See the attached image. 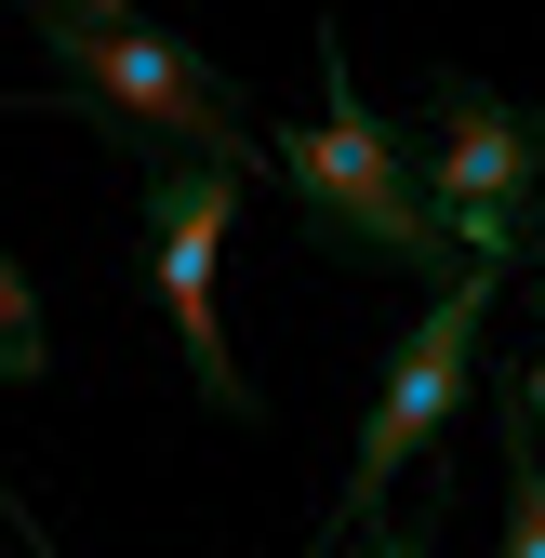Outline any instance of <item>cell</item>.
<instances>
[{
  "label": "cell",
  "mask_w": 545,
  "mask_h": 558,
  "mask_svg": "<svg viewBox=\"0 0 545 558\" xmlns=\"http://www.w3.org/2000/svg\"><path fill=\"white\" fill-rule=\"evenodd\" d=\"M40 66H66V107L133 133V147H173V160H214V173H266V120L240 107V81L199 40H173L160 14L133 0H40Z\"/></svg>",
  "instance_id": "cell-1"
},
{
  "label": "cell",
  "mask_w": 545,
  "mask_h": 558,
  "mask_svg": "<svg viewBox=\"0 0 545 558\" xmlns=\"http://www.w3.org/2000/svg\"><path fill=\"white\" fill-rule=\"evenodd\" d=\"M319 66H332V94H319V120H280L266 133V173L293 186V227L319 240V253H373V266H452V240H439V214H426V186H413V160H399V133L347 94V53H332V27H319Z\"/></svg>",
  "instance_id": "cell-2"
},
{
  "label": "cell",
  "mask_w": 545,
  "mask_h": 558,
  "mask_svg": "<svg viewBox=\"0 0 545 558\" xmlns=\"http://www.w3.org/2000/svg\"><path fill=\"white\" fill-rule=\"evenodd\" d=\"M493 293H506V266H465V253L439 266V306L399 332V360H386V386H373V412H360V452H347V493H332V532H373V519H386V493L439 452V426L465 412V386H480ZM332 532H319L306 558H332Z\"/></svg>",
  "instance_id": "cell-3"
},
{
  "label": "cell",
  "mask_w": 545,
  "mask_h": 558,
  "mask_svg": "<svg viewBox=\"0 0 545 558\" xmlns=\"http://www.w3.org/2000/svg\"><path fill=\"white\" fill-rule=\"evenodd\" d=\"M426 214L465 266H519V227H532V186H545V107H506L480 81H426Z\"/></svg>",
  "instance_id": "cell-4"
},
{
  "label": "cell",
  "mask_w": 545,
  "mask_h": 558,
  "mask_svg": "<svg viewBox=\"0 0 545 558\" xmlns=\"http://www.w3.org/2000/svg\"><path fill=\"white\" fill-rule=\"evenodd\" d=\"M240 199H253V173L173 160V173H147V199H133V214H147V293H160V319H173V345H186L199 399H214V412H240V426H266V399H253V386H240V360H227V306H214Z\"/></svg>",
  "instance_id": "cell-5"
},
{
  "label": "cell",
  "mask_w": 545,
  "mask_h": 558,
  "mask_svg": "<svg viewBox=\"0 0 545 558\" xmlns=\"http://www.w3.org/2000/svg\"><path fill=\"white\" fill-rule=\"evenodd\" d=\"M53 373V319H40V279L0 253V386H40Z\"/></svg>",
  "instance_id": "cell-6"
},
{
  "label": "cell",
  "mask_w": 545,
  "mask_h": 558,
  "mask_svg": "<svg viewBox=\"0 0 545 558\" xmlns=\"http://www.w3.org/2000/svg\"><path fill=\"white\" fill-rule=\"evenodd\" d=\"M493 558H545V439L519 426V399H506V545Z\"/></svg>",
  "instance_id": "cell-7"
},
{
  "label": "cell",
  "mask_w": 545,
  "mask_h": 558,
  "mask_svg": "<svg viewBox=\"0 0 545 558\" xmlns=\"http://www.w3.org/2000/svg\"><path fill=\"white\" fill-rule=\"evenodd\" d=\"M347 558H439V545H426V532H413V519H373V532H360V545H347Z\"/></svg>",
  "instance_id": "cell-8"
},
{
  "label": "cell",
  "mask_w": 545,
  "mask_h": 558,
  "mask_svg": "<svg viewBox=\"0 0 545 558\" xmlns=\"http://www.w3.org/2000/svg\"><path fill=\"white\" fill-rule=\"evenodd\" d=\"M506 399H519V426H532V439H545V345H532V373H519V386H506Z\"/></svg>",
  "instance_id": "cell-9"
},
{
  "label": "cell",
  "mask_w": 545,
  "mask_h": 558,
  "mask_svg": "<svg viewBox=\"0 0 545 558\" xmlns=\"http://www.w3.org/2000/svg\"><path fill=\"white\" fill-rule=\"evenodd\" d=\"M0 519H14V545H27V558H40V532H27V506H14V493H0Z\"/></svg>",
  "instance_id": "cell-10"
},
{
  "label": "cell",
  "mask_w": 545,
  "mask_h": 558,
  "mask_svg": "<svg viewBox=\"0 0 545 558\" xmlns=\"http://www.w3.org/2000/svg\"><path fill=\"white\" fill-rule=\"evenodd\" d=\"M519 266H532V306H545V240H532V253H519Z\"/></svg>",
  "instance_id": "cell-11"
}]
</instances>
